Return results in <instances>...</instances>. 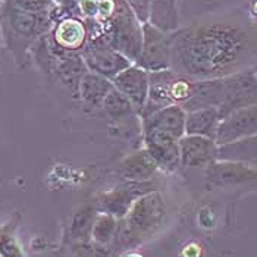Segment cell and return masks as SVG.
Instances as JSON below:
<instances>
[{
	"label": "cell",
	"mask_w": 257,
	"mask_h": 257,
	"mask_svg": "<svg viewBox=\"0 0 257 257\" xmlns=\"http://www.w3.org/2000/svg\"><path fill=\"white\" fill-rule=\"evenodd\" d=\"M257 60V34L234 21H212L172 31L171 68L193 79L222 78Z\"/></svg>",
	"instance_id": "obj_1"
},
{
	"label": "cell",
	"mask_w": 257,
	"mask_h": 257,
	"mask_svg": "<svg viewBox=\"0 0 257 257\" xmlns=\"http://www.w3.org/2000/svg\"><path fill=\"white\" fill-rule=\"evenodd\" d=\"M50 12H25L0 3V30L3 44L12 53L20 68H27L31 60V49L53 28Z\"/></svg>",
	"instance_id": "obj_2"
},
{
	"label": "cell",
	"mask_w": 257,
	"mask_h": 257,
	"mask_svg": "<svg viewBox=\"0 0 257 257\" xmlns=\"http://www.w3.org/2000/svg\"><path fill=\"white\" fill-rule=\"evenodd\" d=\"M90 34H99L110 47L136 62L143 43V22L137 18L126 0H119L115 11L106 20H85Z\"/></svg>",
	"instance_id": "obj_3"
},
{
	"label": "cell",
	"mask_w": 257,
	"mask_h": 257,
	"mask_svg": "<svg viewBox=\"0 0 257 257\" xmlns=\"http://www.w3.org/2000/svg\"><path fill=\"white\" fill-rule=\"evenodd\" d=\"M123 218L143 241L153 237L166 219V203L162 193L155 190L139 197Z\"/></svg>",
	"instance_id": "obj_4"
},
{
	"label": "cell",
	"mask_w": 257,
	"mask_h": 257,
	"mask_svg": "<svg viewBox=\"0 0 257 257\" xmlns=\"http://www.w3.org/2000/svg\"><path fill=\"white\" fill-rule=\"evenodd\" d=\"M81 56L88 71L103 75L110 81L134 63L130 58L110 47L99 34H90L87 44L81 50Z\"/></svg>",
	"instance_id": "obj_5"
},
{
	"label": "cell",
	"mask_w": 257,
	"mask_h": 257,
	"mask_svg": "<svg viewBox=\"0 0 257 257\" xmlns=\"http://www.w3.org/2000/svg\"><path fill=\"white\" fill-rule=\"evenodd\" d=\"M172 33L155 27L150 22L143 24V43L139 58L134 63L149 72L171 68Z\"/></svg>",
	"instance_id": "obj_6"
},
{
	"label": "cell",
	"mask_w": 257,
	"mask_h": 257,
	"mask_svg": "<svg viewBox=\"0 0 257 257\" xmlns=\"http://www.w3.org/2000/svg\"><path fill=\"white\" fill-rule=\"evenodd\" d=\"M155 190L156 187L152 181H146V182L122 181L116 187L96 196L93 204L99 212L110 213L120 219L130 212L131 206L137 198Z\"/></svg>",
	"instance_id": "obj_7"
},
{
	"label": "cell",
	"mask_w": 257,
	"mask_h": 257,
	"mask_svg": "<svg viewBox=\"0 0 257 257\" xmlns=\"http://www.w3.org/2000/svg\"><path fill=\"white\" fill-rule=\"evenodd\" d=\"M223 81L225 96L218 107L222 118L237 109L257 104V78L251 66L223 77Z\"/></svg>",
	"instance_id": "obj_8"
},
{
	"label": "cell",
	"mask_w": 257,
	"mask_h": 257,
	"mask_svg": "<svg viewBox=\"0 0 257 257\" xmlns=\"http://www.w3.org/2000/svg\"><path fill=\"white\" fill-rule=\"evenodd\" d=\"M204 169L206 185L209 188H229L257 182V165L216 159Z\"/></svg>",
	"instance_id": "obj_9"
},
{
	"label": "cell",
	"mask_w": 257,
	"mask_h": 257,
	"mask_svg": "<svg viewBox=\"0 0 257 257\" xmlns=\"http://www.w3.org/2000/svg\"><path fill=\"white\" fill-rule=\"evenodd\" d=\"M143 24L150 22L165 31L178 30L177 0H126Z\"/></svg>",
	"instance_id": "obj_10"
},
{
	"label": "cell",
	"mask_w": 257,
	"mask_h": 257,
	"mask_svg": "<svg viewBox=\"0 0 257 257\" xmlns=\"http://www.w3.org/2000/svg\"><path fill=\"white\" fill-rule=\"evenodd\" d=\"M115 88L119 90L134 106L137 115H141L143 109L147 104L150 91V72L137 63L130 65L119 75L112 79Z\"/></svg>",
	"instance_id": "obj_11"
},
{
	"label": "cell",
	"mask_w": 257,
	"mask_h": 257,
	"mask_svg": "<svg viewBox=\"0 0 257 257\" xmlns=\"http://www.w3.org/2000/svg\"><path fill=\"white\" fill-rule=\"evenodd\" d=\"M254 134H257V104H251L222 118L215 141L222 146Z\"/></svg>",
	"instance_id": "obj_12"
},
{
	"label": "cell",
	"mask_w": 257,
	"mask_h": 257,
	"mask_svg": "<svg viewBox=\"0 0 257 257\" xmlns=\"http://www.w3.org/2000/svg\"><path fill=\"white\" fill-rule=\"evenodd\" d=\"M52 41L66 52H78L84 49L90 39V28L81 15H66L55 21L49 33Z\"/></svg>",
	"instance_id": "obj_13"
},
{
	"label": "cell",
	"mask_w": 257,
	"mask_h": 257,
	"mask_svg": "<svg viewBox=\"0 0 257 257\" xmlns=\"http://www.w3.org/2000/svg\"><path fill=\"white\" fill-rule=\"evenodd\" d=\"M144 149L156 160L160 169L175 172L181 166L179 140L163 131H143Z\"/></svg>",
	"instance_id": "obj_14"
},
{
	"label": "cell",
	"mask_w": 257,
	"mask_h": 257,
	"mask_svg": "<svg viewBox=\"0 0 257 257\" xmlns=\"http://www.w3.org/2000/svg\"><path fill=\"white\" fill-rule=\"evenodd\" d=\"M218 143L203 136L185 134L179 139L182 168H206L218 159Z\"/></svg>",
	"instance_id": "obj_15"
},
{
	"label": "cell",
	"mask_w": 257,
	"mask_h": 257,
	"mask_svg": "<svg viewBox=\"0 0 257 257\" xmlns=\"http://www.w3.org/2000/svg\"><path fill=\"white\" fill-rule=\"evenodd\" d=\"M187 112L179 104H169L141 116L143 131H163L177 140L185 136Z\"/></svg>",
	"instance_id": "obj_16"
},
{
	"label": "cell",
	"mask_w": 257,
	"mask_h": 257,
	"mask_svg": "<svg viewBox=\"0 0 257 257\" xmlns=\"http://www.w3.org/2000/svg\"><path fill=\"white\" fill-rule=\"evenodd\" d=\"M159 165L152 155L143 149L137 150L126 158H123L116 166V175L120 181H136V182H146L153 181L159 172Z\"/></svg>",
	"instance_id": "obj_17"
},
{
	"label": "cell",
	"mask_w": 257,
	"mask_h": 257,
	"mask_svg": "<svg viewBox=\"0 0 257 257\" xmlns=\"http://www.w3.org/2000/svg\"><path fill=\"white\" fill-rule=\"evenodd\" d=\"M225 96V81L222 78L194 79L190 99L185 101L182 109L185 112L204 107H219Z\"/></svg>",
	"instance_id": "obj_18"
},
{
	"label": "cell",
	"mask_w": 257,
	"mask_h": 257,
	"mask_svg": "<svg viewBox=\"0 0 257 257\" xmlns=\"http://www.w3.org/2000/svg\"><path fill=\"white\" fill-rule=\"evenodd\" d=\"M112 88L113 82L110 79L87 71L79 81L78 100L87 110H100Z\"/></svg>",
	"instance_id": "obj_19"
},
{
	"label": "cell",
	"mask_w": 257,
	"mask_h": 257,
	"mask_svg": "<svg viewBox=\"0 0 257 257\" xmlns=\"http://www.w3.org/2000/svg\"><path fill=\"white\" fill-rule=\"evenodd\" d=\"M222 116L218 107H204L187 112L185 118V134L203 136L209 139H216L219 123Z\"/></svg>",
	"instance_id": "obj_20"
},
{
	"label": "cell",
	"mask_w": 257,
	"mask_h": 257,
	"mask_svg": "<svg viewBox=\"0 0 257 257\" xmlns=\"http://www.w3.org/2000/svg\"><path fill=\"white\" fill-rule=\"evenodd\" d=\"M218 159L257 165V134L219 146Z\"/></svg>",
	"instance_id": "obj_21"
},
{
	"label": "cell",
	"mask_w": 257,
	"mask_h": 257,
	"mask_svg": "<svg viewBox=\"0 0 257 257\" xmlns=\"http://www.w3.org/2000/svg\"><path fill=\"white\" fill-rule=\"evenodd\" d=\"M99 210L93 203L81 206L74 213L69 225V238L74 244H84L91 241L93 225Z\"/></svg>",
	"instance_id": "obj_22"
},
{
	"label": "cell",
	"mask_w": 257,
	"mask_h": 257,
	"mask_svg": "<svg viewBox=\"0 0 257 257\" xmlns=\"http://www.w3.org/2000/svg\"><path fill=\"white\" fill-rule=\"evenodd\" d=\"M101 110L107 115V118L112 119L113 122H126L131 118H136V116L139 118L131 101L126 99L119 90H116L115 85L103 101Z\"/></svg>",
	"instance_id": "obj_23"
},
{
	"label": "cell",
	"mask_w": 257,
	"mask_h": 257,
	"mask_svg": "<svg viewBox=\"0 0 257 257\" xmlns=\"http://www.w3.org/2000/svg\"><path fill=\"white\" fill-rule=\"evenodd\" d=\"M119 219L110 213H104L99 212L94 225H93V232H91V241L99 245L100 248H107L109 251V245L112 242V239L115 237L116 228H118Z\"/></svg>",
	"instance_id": "obj_24"
},
{
	"label": "cell",
	"mask_w": 257,
	"mask_h": 257,
	"mask_svg": "<svg viewBox=\"0 0 257 257\" xmlns=\"http://www.w3.org/2000/svg\"><path fill=\"white\" fill-rule=\"evenodd\" d=\"M0 256H22V250L11 223L0 228Z\"/></svg>",
	"instance_id": "obj_25"
},
{
	"label": "cell",
	"mask_w": 257,
	"mask_h": 257,
	"mask_svg": "<svg viewBox=\"0 0 257 257\" xmlns=\"http://www.w3.org/2000/svg\"><path fill=\"white\" fill-rule=\"evenodd\" d=\"M9 6L25 11V12H50V9L55 6V0H3Z\"/></svg>",
	"instance_id": "obj_26"
},
{
	"label": "cell",
	"mask_w": 257,
	"mask_h": 257,
	"mask_svg": "<svg viewBox=\"0 0 257 257\" xmlns=\"http://www.w3.org/2000/svg\"><path fill=\"white\" fill-rule=\"evenodd\" d=\"M55 5L59 6L66 15H79L77 0H55Z\"/></svg>",
	"instance_id": "obj_27"
},
{
	"label": "cell",
	"mask_w": 257,
	"mask_h": 257,
	"mask_svg": "<svg viewBox=\"0 0 257 257\" xmlns=\"http://www.w3.org/2000/svg\"><path fill=\"white\" fill-rule=\"evenodd\" d=\"M251 68H253V71H254V74H256V78H257V60L251 65Z\"/></svg>",
	"instance_id": "obj_28"
},
{
	"label": "cell",
	"mask_w": 257,
	"mask_h": 257,
	"mask_svg": "<svg viewBox=\"0 0 257 257\" xmlns=\"http://www.w3.org/2000/svg\"><path fill=\"white\" fill-rule=\"evenodd\" d=\"M3 43V39H2V30H0V44Z\"/></svg>",
	"instance_id": "obj_29"
}]
</instances>
